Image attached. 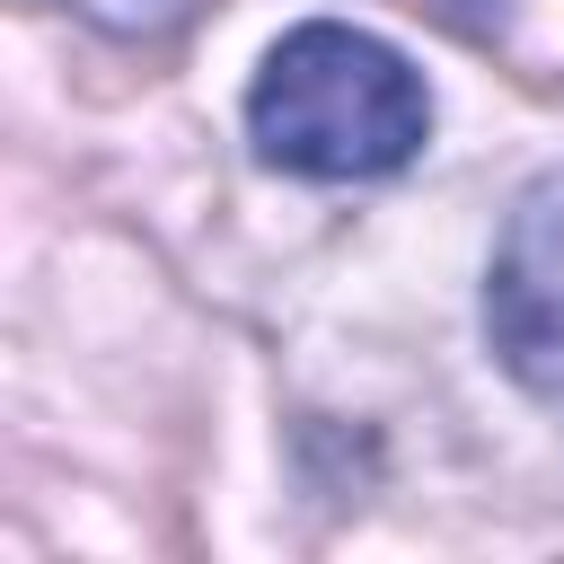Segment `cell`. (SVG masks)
<instances>
[{
    "label": "cell",
    "instance_id": "obj_1",
    "mask_svg": "<svg viewBox=\"0 0 564 564\" xmlns=\"http://www.w3.org/2000/svg\"><path fill=\"white\" fill-rule=\"evenodd\" d=\"M247 132H256V159L282 176L361 185V176H397L423 150L432 97L397 44L308 18L264 53V70L247 88Z\"/></svg>",
    "mask_w": 564,
    "mask_h": 564
},
{
    "label": "cell",
    "instance_id": "obj_2",
    "mask_svg": "<svg viewBox=\"0 0 564 564\" xmlns=\"http://www.w3.org/2000/svg\"><path fill=\"white\" fill-rule=\"evenodd\" d=\"M485 335L502 370L538 397H564V176L529 185L502 220L494 282H485Z\"/></svg>",
    "mask_w": 564,
    "mask_h": 564
},
{
    "label": "cell",
    "instance_id": "obj_3",
    "mask_svg": "<svg viewBox=\"0 0 564 564\" xmlns=\"http://www.w3.org/2000/svg\"><path fill=\"white\" fill-rule=\"evenodd\" d=\"M62 9H79V18H97L106 35H167L194 0H62Z\"/></svg>",
    "mask_w": 564,
    "mask_h": 564
}]
</instances>
